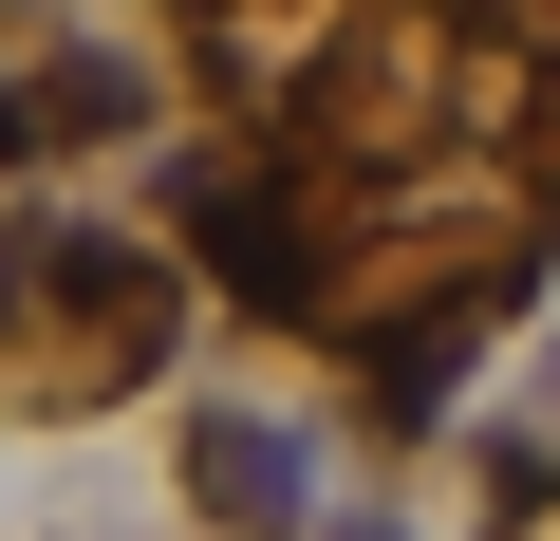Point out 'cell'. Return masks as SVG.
Wrapping results in <instances>:
<instances>
[{"mask_svg":"<svg viewBox=\"0 0 560 541\" xmlns=\"http://www.w3.org/2000/svg\"><path fill=\"white\" fill-rule=\"evenodd\" d=\"M168 205H187V243L224 261V299H243V318H318V224L280 205V187H243V168H187Z\"/></svg>","mask_w":560,"mask_h":541,"instance_id":"6da1fadb","label":"cell"},{"mask_svg":"<svg viewBox=\"0 0 560 541\" xmlns=\"http://www.w3.org/2000/svg\"><path fill=\"white\" fill-rule=\"evenodd\" d=\"M187 485H206L243 541H300V522H318V467H300V430H261V411H187Z\"/></svg>","mask_w":560,"mask_h":541,"instance_id":"7a4b0ae2","label":"cell"},{"mask_svg":"<svg viewBox=\"0 0 560 541\" xmlns=\"http://www.w3.org/2000/svg\"><path fill=\"white\" fill-rule=\"evenodd\" d=\"M0 168H38V94L20 75H0Z\"/></svg>","mask_w":560,"mask_h":541,"instance_id":"3957f363","label":"cell"},{"mask_svg":"<svg viewBox=\"0 0 560 541\" xmlns=\"http://www.w3.org/2000/svg\"><path fill=\"white\" fill-rule=\"evenodd\" d=\"M0 318H20V243H0Z\"/></svg>","mask_w":560,"mask_h":541,"instance_id":"277c9868","label":"cell"}]
</instances>
